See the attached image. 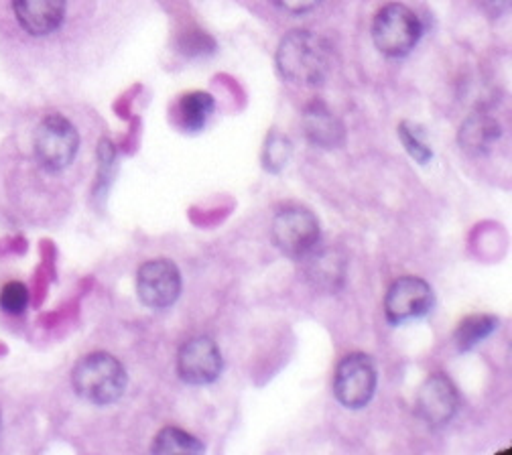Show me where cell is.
Returning <instances> with one entry per match:
<instances>
[{"label":"cell","instance_id":"6da1fadb","mask_svg":"<svg viewBox=\"0 0 512 455\" xmlns=\"http://www.w3.org/2000/svg\"><path fill=\"white\" fill-rule=\"evenodd\" d=\"M277 68L287 82L315 88L326 82L332 70V49L324 37L311 31H291L279 43Z\"/></svg>","mask_w":512,"mask_h":455},{"label":"cell","instance_id":"7a4b0ae2","mask_svg":"<svg viewBox=\"0 0 512 455\" xmlns=\"http://www.w3.org/2000/svg\"><path fill=\"white\" fill-rule=\"evenodd\" d=\"M72 384L76 393L92 405L116 403L126 388V370L118 358L96 352L84 356L72 370Z\"/></svg>","mask_w":512,"mask_h":455},{"label":"cell","instance_id":"3957f363","mask_svg":"<svg viewBox=\"0 0 512 455\" xmlns=\"http://www.w3.org/2000/svg\"><path fill=\"white\" fill-rule=\"evenodd\" d=\"M423 35L419 17L405 5L382 7L372 21V41L387 57H405L415 49Z\"/></svg>","mask_w":512,"mask_h":455},{"label":"cell","instance_id":"277c9868","mask_svg":"<svg viewBox=\"0 0 512 455\" xmlns=\"http://www.w3.org/2000/svg\"><path fill=\"white\" fill-rule=\"evenodd\" d=\"M35 157L47 171L66 169L80 147L76 126L61 114L47 116L35 133Z\"/></svg>","mask_w":512,"mask_h":455},{"label":"cell","instance_id":"5b68a950","mask_svg":"<svg viewBox=\"0 0 512 455\" xmlns=\"http://www.w3.org/2000/svg\"><path fill=\"white\" fill-rule=\"evenodd\" d=\"M271 234L283 254L303 260L319 244V222L309 210L289 206L275 216Z\"/></svg>","mask_w":512,"mask_h":455},{"label":"cell","instance_id":"8992f818","mask_svg":"<svg viewBox=\"0 0 512 455\" xmlns=\"http://www.w3.org/2000/svg\"><path fill=\"white\" fill-rule=\"evenodd\" d=\"M376 390V368L366 354L346 356L334 374V395L348 409L366 407Z\"/></svg>","mask_w":512,"mask_h":455},{"label":"cell","instance_id":"52a82bcc","mask_svg":"<svg viewBox=\"0 0 512 455\" xmlns=\"http://www.w3.org/2000/svg\"><path fill=\"white\" fill-rule=\"evenodd\" d=\"M460 407V395L454 382L443 374H431L417 390L415 411L429 427L450 423Z\"/></svg>","mask_w":512,"mask_h":455},{"label":"cell","instance_id":"ba28073f","mask_svg":"<svg viewBox=\"0 0 512 455\" xmlns=\"http://www.w3.org/2000/svg\"><path fill=\"white\" fill-rule=\"evenodd\" d=\"M433 307V289L419 277L397 279L384 297V315L393 323L401 325L411 319L423 317Z\"/></svg>","mask_w":512,"mask_h":455},{"label":"cell","instance_id":"9c48e42d","mask_svg":"<svg viewBox=\"0 0 512 455\" xmlns=\"http://www.w3.org/2000/svg\"><path fill=\"white\" fill-rule=\"evenodd\" d=\"M137 293L151 309H165L173 305L181 293L179 269L165 258L149 260L137 273Z\"/></svg>","mask_w":512,"mask_h":455},{"label":"cell","instance_id":"30bf717a","mask_svg":"<svg viewBox=\"0 0 512 455\" xmlns=\"http://www.w3.org/2000/svg\"><path fill=\"white\" fill-rule=\"evenodd\" d=\"M177 372L187 384H212L222 372V352L210 338H194L181 346Z\"/></svg>","mask_w":512,"mask_h":455},{"label":"cell","instance_id":"8fae6325","mask_svg":"<svg viewBox=\"0 0 512 455\" xmlns=\"http://www.w3.org/2000/svg\"><path fill=\"white\" fill-rule=\"evenodd\" d=\"M19 25L33 37L57 31L66 17V0H13Z\"/></svg>","mask_w":512,"mask_h":455},{"label":"cell","instance_id":"7c38bea8","mask_svg":"<svg viewBox=\"0 0 512 455\" xmlns=\"http://www.w3.org/2000/svg\"><path fill=\"white\" fill-rule=\"evenodd\" d=\"M303 130L305 137L322 149H336L344 141V126L334 116V112L322 104L313 102L303 114Z\"/></svg>","mask_w":512,"mask_h":455},{"label":"cell","instance_id":"4fadbf2b","mask_svg":"<svg viewBox=\"0 0 512 455\" xmlns=\"http://www.w3.org/2000/svg\"><path fill=\"white\" fill-rule=\"evenodd\" d=\"M500 137V124L484 114H472L460 128V145L472 155H482L492 149Z\"/></svg>","mask_w":512,"mask_h":455},{"label":"cell","instance_id":"5bb4252c","mask_svg":"<svg viewBox=\"0 0 512 455\" xmlns=\"http://www.w3.org/2000/svg\"><path fill=\"white\" fill-rule=\"evenodd\" d=\"M214 112V98L208 92H189L181 96L177 104V118L179 124L189 130V133H198L206 126Z\"/></svg>","mask_w":512,"mask_h":455},{"label":"cell","instance_id":"9a60e30c","mask_svg":"<svg viewBox=\"0 0 512 455\" xmlns=\"http://www.w3.org/2000/svg\"><path fill=\"white\" fill-rule=\"evenodd\" d=\"M498 330V319L494 315H470L456 330V344L462 352H468L482 344L488 336Z\"/></svg>","mask_w":512,"mask_h":455},{"label":"cell","instance_id":"2e32d148","mask_svg":"<svg viewBox=\"0 0 512 455\" xmlns=\"http://www.w3.org/2000/svg\"><path fill=\"white\" fill-rule=\"evenodd\" d=\"M153 453L169 455V453H202L206 447L200 439L189 435L177 427H165L153 441Z\"/></svg>","mask_w":512,"mask_h":455},{"label":"cell","instance_id":"e0dca14e","mask_svg":"<svg viewBox=\"0 0 512 455\" xmlns=\"http://www.w3.org/2000/svg\"><path fill=\"white\" fill-rule=\"evenodd\" d=\"M399 137H401L405 149L409 151V155H411L415 161L427 163V161L433 157L431 149H429L427 143L421 139L419 130H417L415 126H411L409 122H403V124L399 126Z\"/></svg>","mask_w":512,"mask_h":455},{"label":"cell","instance_id":"ac0fdd59","mask_svg":"<svg viewBox=\"0 0 512 455\" xmlns=\"http://www.w3.org/2000/svg\"><path fill=\"white\" fill-rule=\"evenodd\" d=\"M27 305H29V291L23 283L13 281L0 291V307H3L7 313L19 315L27 309Z\"/></svg>","mask_w":512,"mask_h":455},{"label":"cell","instance_id":"d6986e66","mask_svg":"<svg viewBox=\"0 0 512 455\" xmlns=\"http://www.w3.org/2000/svg\"><path fill=\"white\" fill-rule=\"evenodd\" d=\"M291 155V145L285 137L281 135H271V139L267 141V149H265V167L273 173L281 171Z\"/></svg>","mask_w":512,"mask_h":455},{"label":"cell","instance_id":"ffe728a7","mask_svg":"<svg viewBox=\"0 0 512 455\" xmlns=\"http://www.w3.org/2000/svg\"><path fill=\"white\" fill-rule=\"evenodd\" d=\"M322 0H275V5L291 15H305L313 11Z\"/></svg>","mask_w":512,"mask_h":455},{"label":"cell","instance_id":"44dd1931","mask_svg":"<svg viewBox=\"0 0 512 455\" xmlns=\"http://www.w3.org/2000/svg\"><path fill=\"white\" fill-rule=\"evenodd\" d=\"M476 5L490 19H498L510 9V0H476Z\"/></svg>","mask_w":512,"mask_h":455}]
</instances>
